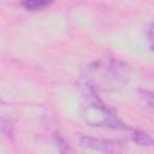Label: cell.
<instances>
[{
  "instance_id": "8",
  "label": "cell",
  "mask_w": 154,
  "mask_h": 154,
  "mask_svg": "<svg viewBox=\"0 0 154 154\" xmlns=\"http://www.w3.org/2000/svg\"><path fill=\"white\" fill-rule=\"evenodd\" d=\"M146 40L149 49L154 53V22L150 23L146 29Z\"/></svg>"
},
{
  "instance_id": "3",
  "label": "cell",
  "mask_w": 154,
  "mask_h": 154,
  "mask_svg": "<svg viewBox=\"0 0 154 154\" xmlns=\"http://www.w3.org/2000/svg\"><path fill=\"white\" fill-rule=\"evenodd\" d=\"M79 144L83 148H88L90 150L101 152V153H122L125 150V146L123 142L109 140V138H100L82 135L79 137Z\"/></svg>"
},
{
  "instance_id": "2",
  "label": "cell",
  "mask_w": 154,
  "mask_h": 154,
  "mask_svg": "<svg viewBox=\"0 0 154 154\" xmlns=\"http://www.w3.org/2000/svg\"><path fill=\"white\" fill-rule=\"evenodd\" d=\"M81 114L83 120L95 128H109L113 130H120L125 134L131 128L124 123L118 114L107 106L99 96V93L82 85V102H81Z\"/></svg>"
},
{
  "instance_id": "7",
  "label": "cell",
  "mask_w": 154,
  "mask_h": 154,
  "mask_svg": "<svg viewBox=\"0 0 154 154\" xmlns=\"http://www.w3.org/2000/svg\"><path fill=\"white\" fill-rule=\"evenodd\" d=\"M141 97L147 105V107L154 113V90H142Z\"/></svg>"
},
{
  "instance_id": "4",
  "label": "cell",
  "mask_w": 154,
  "mask_h": 154,
  "mask_svg": "<svg viewBox=\"0 0 154 154\" xmlns=\"http://www.w3.org/2000/svg\"><path fill=\"white\" fill-rule=\"evenodd\" d=\"M1 131L2 134L12 140L13 136H14V118L10 114V107H7L5 105V102L1 103Z\"/></svg>"
},
{
  "instance_id": "1",
  "label": "cell",
  "mask_w": 154,
  "mask_h": 154,
  "mask_svg": "<svg viewBox=\"0 0 154 154\" xmlns=\"http://www.w3.org/2000/svg\"><path fill=\"white\" fill-rule=\"evenodd\" d=\"M130 78L129 66L117 59L108 58L87 65L81 76V85L97 93L122 89Z\"/></svg>"
},
{
  "instance_id": "5",
  "label": "cell",
  "mask_w": 154,
  "mask_h": 154,
  "mask_svg": "<svg viewBox=\"0 0 154 154\" xmlns=\"http://www.w3.org/2000/svg\"><path fill=\"white\" fill-rule=\"evenodd\" d=\"M126 135L129 136V138L131 141H134L138 146H142V147H154V138L150 137V135H148L146 131H142V130L135 129V128H130L129 131L126 132Z\"/></svg>"
},
{
  "instance_id": "6",
  "label": "cell",
  "mask_w": 154,
  "mask_h": 154,
  "mask_svg": "<svg viewBox=\"0 0 154 154\" xmlns=\"http://www.w3.org/2000/svg\"><path fill=\"white\" fill-rule=\"evenodd\" d=\"M52 0H22L20 6L26 11H40L48 7Z\"/></svg>"
}]
</instances>
